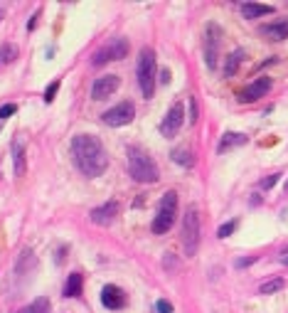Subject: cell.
Instances as JSON below:
<instances>
[{
    "instance_id": "1",
    "label": "cell",
    "mask_w": 288,
    "mask_h": 313,
    "mask_svg": "<svg viewBox=\"0 0 288 313\" xmlns=\"http://www.w3.org/2000/svg\"><path fill=\"white\" fill-rule=\"evenodd\" d=\"M71 156H74L77 171L86 175V178H99L109 168L106 148L91 133H79V136L71 138Z\"/></svg>"
},
{
    "instance_id": "2",
    "label": "cell",
    "mask_w": 288,
    "mask_h": 313,
    "mask_svg": "<svg viewBox=\"0 0 288 313\" xmlns=\"http://www.w3.org/2000/svg\"><path fill=\"white\" fill-rule=\"evenodd\" d=\"M128 173H131V178H133L136 183H143V185L155 183V180L160 178L155 160H153L146 151H140V148H131V151H128Z\"/></svg>"
},
{
    "instance_id": "3",
    "label": "cell",
    "mask_w": 288,
    "mask_h": 313,
    "mask_svg": "<svg viewBox=\"0 0 288 313\" xmlns=\"http://www.w3.org/2000/svg\"><path fill=\"white\" fill-rule=\"evenodd\" d=\"M175 214H178V192L175 190H167L160 202H158V212H155V220H153V234H165L167 229L175 225Z\"/></svg>"
},
{
    "instance_id": "4",
    "label": "cell",
    "mask_w": 288,
    "mask_h": 313,
    "mask_svg": "<svg viewBox=\"0 0 288 313\" xmlns=\"http://www.w3.org/2000/svg\"><path fill=\"white\" fill-rule=\"evenodd\" d=\"M136 74H138V86H140L143 97L153 99V94H155V52H153L151 47H143L140 50Z\"/></svg>"
},
{
    "instance_id": "5",
    "label": "cell",
    "mask_w": 288,
    "mask_h": 313,
    "mask_svg": "<svg viewBox=\"0 0 288 313\" xmlns=\"http://www.w3.org/2000/svg\"><path fill=\"white\" fill-rule=\"evenodd\" d=\"M182 247H185L187 256H195L197 247H200V214H197L195 205H190L182 217Z\"/></svg>"
},
{
    "instance_id": "6",
    "label": "cell",
    "mask_w": 288,
    "mask_h": 313,
    "mask_svg": "<svg viewBox=\"0 0 288 313\" xmlns=\"http://www.w3.org/2000/svg\"><path fill=\"white\" fill-rule=\"evenodd\" d=\"M220 47H222V28L217 25V22H207L205 37H202V50H205V62H207L209 69H217Z\"/></svg>"
},
{
    "instance_id": "7",
    "label": "cell",
    "mask_w": 288,
    "mask_h": 313,
    "mask_svg": "<svg viewBox=\"0 0 288 313\" xmlns=\"http://www.w3.org/2000/svg\"><path fill=\"white\" fill-rule=\"evenodd\" d=\"M128 50H131V44L126 37H113L111 42H106L99 52L94 55V64H106V62H113V59H124L128 57Z\"/></svg>"
},
{
    "instance_id": "8",
    "label": "cell",
    "mask_w": 288,
    "mask_h": 313,
    "mask_svg": "<svg viewBox=\"0 0 288 313\" xmlns=\"http://www.w3.org/2000/svg\"><path fill=\"white\" fill-rule=\"evenodd\" d=\"M271 86H274L271 77H259V79H254L249 86H244V89L236 94V99H239V104H254V101H259L261 97H266V94L271 91Z\"/></svg>"
},
{
    "instance_id": "9",
    "label": "cell",
    "mask_w": 288,
    "mask_h": 313,
    "mask_svg": "<svg viewBox=\"0 0 288 313\" xmlns=\"http://www.w3.org/2000/svg\"><path fill=\"white\" fill-rule=\"evenodd\" d=\"M133 116H136V106H133L131 101H121V104H116L113 109H109L101 118H104L106 126H126V124L133 121Z\"/></svg>"
},
{
    "instance_id": "10",
    "label": "cell",
    "mask_w": 288,
    "mask_h": 313,
    "mask_svg": "<svg viewBox=\"0 0 288 313\" xmlns=\"http://www.w3.org/2000/svg\"><path fill=\"white\" fill-rule=\"evenodd\" d=\"M182 124H185V106H182L180 101H175V104L167 109L163 124H160V133H163L165 138H173L180 128H182Z\"/></svg>"
},
{
    "instance_id": "11",
    "label": "cell",
    "mask_w": 288,
    "mask_h": 313,
    "mask_svg": "<svg viewBox=\"0 0 288 313\" xmlns=\"http://www.w3.org/2000/svg\"><path fill=\"white\" fill-rule=\"evenodd\" d=\"M118 86H121V79H118L116 74H104V77H99L94 82V86H91V99H96V101L109 99Z\"/></svg>"
},
{
    "instance_id": "12",
    "label": "cell",
    "mask_w": 288,
    "mask_h": 313,
    "mask_svg": "<svg viewBox=\"0 0 288 313\" xmlns=\"http://www.w3.org/2000/svg\"><path fill=\"white\" fill-rule=\"evenodd\" d=\"M259 35L271 40V42H281V40H288V17H281V20H274V22H266L259 28Z\"/></svg>"
},
{
    "instance_id": "13",
    "label": "cell",
    "mask_w": 288,
    "mask_h": 313,
    "mask_svg": "<svg viewBox=\"0 0 288 313\" xmlns=\"http://www.w3.org/2000/svg\"><path fill=\"white\" fill-rule=\"evenodd\" d=\"M101 303L109 308V311H121V308H126V294L124 288H118V286H104V291H101Z\"/></svg>"
},
{
    "instance_id": "14",
    "label": "cell",
    "mask_w": 288,
    "mask_h": 313,
    "mask_svg": "<svg viewBox=\"0 0 288 313\" xmlns=\"http://www.w3.org/2000/svg\"><path fill=\"white\" fill-rule=\"evenodd\" d=\"M116 217H118V202H113V200H111V202H104V205H99V207L91 210V222H94V225H104V227H106V225H111Z\"/></svg>"
},
{
    "instance_id": "15",
    "label": "cell",
    "mask_w": 288,
    "mask_h": 313,
    "mask_svg": "<svg viewBox=\"0 0 288 313\" xmlns=\"http://www.w3.org/2000/svg\"><path fill=\"white\" fill-rule=\"evenodd\" d=\"M10 151H13V168H15V175L20 178V175H25V171H28V163H25V143L20 141V138H15L13 146H10Z\"/></svg>"
},
{
    "instance_id": "16",
    "label": "cell",
    "mask_w": 288,
    "mask_h": 313,
    "mask_svg": "<svg viewBox=\"0 0 288 313\" xmlns=\"http://www.w3.org/2000/svg\"><path fill=\"white\" fill-rule=\"evenodd\" d=\"M249 138L244 136V133H234V131H227L224 136H222L220 146H217V153H227V151H232V148H236V146H244Z\"/></svg>"
},
{
    "instance_id": "17",
    "label": "cell",
    "mask_w": 288,
    "mask_h": 313,
    "mask_svg": "<svg viewBox=\"0 0 288 313\" xmlns=\"http://www.w3.org/2000/svg\"><path fill=\"white\" fill-rule=\"evenodd\" d=\"M274 13V5H263V3H242V15L247 20L261 17V15H271Z\"/></svg>"
},
{
    "instance_id": "18",
    "label": "cell",
    "mask_w": 288,
    "mask_h": 313,
    "mask_svg": "<svg viewBox=\"0 0 288 313\" xmlns=\"http://www.w3.org/2000/svg\"><path fill=\"white\" fill-rule=\"evenodd\" d=\"M82 286H84V276L79 274V271L69 274L67 284H64V296H67V299H74V296H79V294H82Z\"/></svg>"
},
{
    "instance_id": "19",
    "label": "cell",
    "mask_w": 288,
    "mask_h": 313,
    "mask_svg": "<svg viewBox=\"0 0 288 313\" xmlns=\"http://www.w3.org/2000/svg\"><path fill=\"white\" fill-rule=\"evenodd\" d=\"M242 62H244V50H234L232 55L227 57V62H224V77H234L239 71V67H242Z\"/></svg>"
},
{
    "instance_id": "20",
    "label": "cell",
    "mask_w": 288,
    "mask_h": 313,
    "mask_svg": "<svg viewBox=\"0 0 288 313\" xmlns=\"http://www.w3.org/2000/svg\"><path fill=\"white\" fill-rule=\"evenodd\" d=\"M170 158H173V163H180L182 168H192L195 165V156H192L190 148H175L170 153Z\"/></svg>"
},
{
    "instance_id": "21",
    "label": "cell",
    "mask_w": 288,
    "mask_h": 313,
    "mask_svg": "<svg viewBox=\"0 0 288 313\" xmlns=\"http://www.w3.org/2000/svg\"><path fill=\"white\" fill-rule=\"evenodd\" d=\"M15 59H17V47L13 42H5L0 47V67H5V64H13Z\"/></svg>"
},
{
    "instance_id": "22",
    "label": "cell",
    "mask_w": 288,
    "mask_h": 313,
    "mask_svg": "<svg viewBox=\"0 0 288 313\" xmlns=\"http://www.w3.org/2000/svg\"><path fill=\"white\" fill-rule=\"evenodd\" d=\"M17 313H50V299H44V296H40L37 301H32L30 306H25V308H20Z\"/></svg>"
},
{
    "instance_id": "23",
    "label": "cell",
    "mask_w": 288,
    "mask_h": 313,
    "mask_svg": "<svg viewBox=\"0 0 288 313\" xmlns=\"http://www.w3.org/2000/svg\"><path fill=\"white\" fill-rule=\"evenodd\" d=\"M281 288H283V279H271V281H266V284L259 286V294L269 296V294H276V291H281Z\"/></svg>"
},
{
    "instance_id": "24",
    "label": "cell",
    "mask_w": 288,
    "mask_h": 313,
    "mask_svg": "<svg viewBox=\"0 0 288 313\" xmlns=\"http://www.w3.org/2000/svg\"><path fill=\"white\" fill-rule=\"evenodd\" d=\"M236 227H239V220H229V222H224V225L217 229V237H220V239H227V237H232L234 232H236Z\"/></svg>"
},
{
    "instance_id": "25",
    "label": "cell",
    "mask_w": 288,
    "mask_h": 313,
    "mask_svg": "<svg viewBox=\"0 0 288 313\" xmlns=\"http://www.w3.org/2000/svg\"><path fill=\"white\" fill-rule=\"evenodd\" d=\"M59 86H62V82H59V79H55V82H50V86L44 89V101H47V104H52V101H55Z\"/></svg>"
},
{
    "instance_id": "26",
    "label": "cell",
    "mask_w": 288,
    "mask_h": 313,
    "mask_svg": "<svg viewBox=\"0 0 288 313\" xmlns=\"http://www.w3.org/2000/svg\"><path fill=\"white\" fill-rule=\"evenodd\" d=\"M278 178H281V173H274V175H269V178H263L259 183L261 190H269V187H274L276 183H278Z\"/></svg>"
},
{
    "instance_id": "27",
    "label": "cell",
    "mask_w": 288,
    "mask_h": 313,
    "mask_svg": "<svg viewBox=\"0 0 288 313\" xmlns=\"http://www.w3.org/2000/svg\"><path fill=\"white\" fill-rule=\"evenodd\" d=\"M13 114H17V106H15V104H5V106H0V121L10 118Z\"/></svg>"
},
{
    "instance_id": "28",
    "label": "cell",
    "mask_w": 288,
    "mask_h": 313,
    "mask_svg": "<svg viewBox=\"0 0 288 313\" xmlns=\"http://www.w3.org/2000/svg\"><path fill=\"white\" fill-rule=\"evenodd\" d=\"M155 311L158 313H173V303H170V301H165V299H160L158 303H155Z\"/></svg>"
},
{
    "instance_id": "29",
    "label": "cell",
    "mask_w": 288,
    "mask_h": 313,
    "mask_svg": "<svg viewBox=\"0 0 288 313\" xmlns=\"http://www.w3.org/2000/svg\"><path fill=\"white\" fill-rule=\"evenodd\" d=\"M254 261H256V256H249V259H236V264H234V267H236V269H244V267L254 264Z\"/></svg>"
},
{
    "instance_id": "30",
    "label": "cell",
    "mask_w": 288,
    "mask_h": 313,
    "mask_svg": "<svg viewBox=\"0 0 288 313\" xmlns=\"http://www.w3.org/2000/svg\"><path fill=\"white\" fill-rule=\"evenodd\" d=\"M190 121L192 124L197 121V101H195V97H190Z\"/></svg>"
},
{
    "instance_id": "31",
    "label": "cell",
    "mask_w": 288,
    "mask_h": 313,
    "mask_svg": "<svg viewBox=\"0 0 288 313\" xmlns=\"http://www.w3.org/2000/svg\"><path fill=\"white\" fill-rule=\"evenodd\" d=\"M160 82H163V84H167V82H170V71H167V69H160Z\"/></svg>"
},
{
    "instance_id": "32",
    "label": "cell",
    "mask_w": 288,
    "mask_h": 313,
    "mask_svg": "<svg viewBox=\"0 0 288 313\" xmlns=\"http://www.w3.org/2000/svg\"><path fill=\"white\" fill-rule=\"evenodd\" d=\"M35 25H37V15H32V17H30V22H28V30H35Z\"/></svg>"
},
{
    "instance_id": "33",
    "label": "cell",
    "mask_w": 288,
    "mask_h": 313,
    "mask_svg": "<svg viewBox=\"0 0 288 313\" xmlns=\"http://www.w3.org/2000/svg\"><path fill=\"white\" fill-rule=\"evenodd\" d=\"M281 264H286V267H288V249H283V252H281Z\"/></svg>"
},
{
    "instance_id": "34",
    "label": "cell",
    "mask_w": 288,
    "mask_h": 313,
    "mask_svg": "<svg viewBox=\"0 0 288 313\" xmlns=\"http://www.w3.org/2000/svg\"><path fill=\"white\" fill-rule=\"evenodd\" d=\"M3 17H5V13H3V10H0V20H3Z\"/></svg>"
},
{
    "instance_id": "35",
    "label": "cell",
    "mask_w": 288,
    "mask_h": 313,
    "mask_svg": "<svg viewBox=\"0 0 288 313\" xmlns=\"http://www.w3.org/2000/svg\"><path fill=\"white\" fill-rule=\"evenodd\" d=\"M0 131H3V121H0Z\"/></svg>"
},
{
    "instance_id": "36",
    "label": "cell",
    "mask_w": 288,
    "mask_h": 313,
    "mask_svg": "<svg viewBox=\"0 0 288 313\" xmlns=\"http://www.w3.org/2000/svg\"><path fill=\"white\" fill-rule=\"evenodd\" d=\"M286 190H288V183H286Z\"/></svg>"
}]
</instances>
